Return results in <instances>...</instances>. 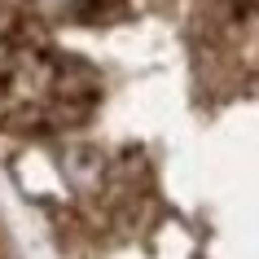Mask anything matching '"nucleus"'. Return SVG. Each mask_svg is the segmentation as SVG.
Instances as JSON below:
<instances>
[{
    "label": "nucleus",
    "mask_w": 259,
    "mask_h": 259,
    "mask_svg": "<svg viewBox=\"0 0 259 259\" xmlns=\"http://www.w3.org/2000/svg\"><path fill=\"white\" fill-rule=\"evenodd\" d=\"M106 154L97 150V145H66L62 150V176L70 180V189H79V193H88V189H101V176H106Z\"/></svg>",
    "instance_id": "obj_1"
},
{
    "label": "nucleus",
    "mask_w": 259,
    "mask_h": 259,
    "mask_svg": "<svg viewBox=\"0 0 259 259\" xmlns=\"http://www.w3.org/2000/svg\"><path fill=\"white\" fill-rule=\"evenodd\" d=\"M66 18L79 22V27H110V22L127 18V0H75L66 9Z\"/></svg>",
    "instance_id": "obj_2"
},
{
    "label": "nucleus",
    "mask_w": 259,
    "mask_h": 259,
    "mask_svg": "<svg viewBox=\"0 0 259 259\" xmlns=\"http://www.w3.org/2000/svg\"><path fill=\"white\" fill-rule=\"evenodd\" d=\"M27 5H31L40 18H66V9L75 5V0H27Z\"/></svg>",
    "instance_id": "obj_3"
},
{
    "label": "nucleus",
    "mask_w": 259,
    "mask_h": 259,
    "mask_svg": "<svg viewBox=\"0 0 259 259\" xmlns=\"http://www.w3.org/2000/svg\"><path fill=\"white\" fill-rule=\"evenodd\" d=\"M233 5H242V9H259V0H233Z\"/></svg>",
    "instance_id": "obj_4"
}]
</instances>
